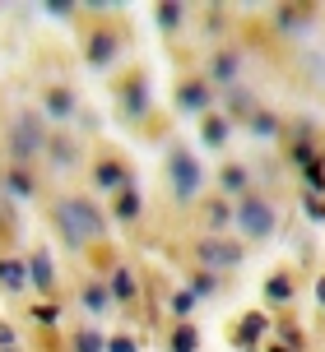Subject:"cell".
Wrapping results in <instances>:
<instances>
[{
  "label": "cell",
  "mask_w": 325,
  "mask_h": 352,
  "mask_svg": "<svg viewBox=\"0 0 325 352\" xmlns=\"http://www.w3.org/2000/svg\"><path fill=\"white\" fill-rule=\"evenodd\" d=\"M56 218H61V232H65V241L79 246V241H89L103 232V213L93 209L89 199H61L56 204Z\"/></svg>",
  "instance_id": "6da1fadb"
},
{
  "label": "cell",
  "mask_w": 325,
  "mask_h": 352,
  "mask_svg": "<svg viewBox=\"0 0 325 352\" xmlns=\"http://www.w3.org/2000/svg\"><path fill=\"white\" fill-rule=\"evenodd\" d=\"M237 228L247 232V236H270L274 232V209L265 199H255V195H242V204H237Z\"/></svg>",
  "instance_id": "7a4b0ae2"
},
{
  "label": "cell",
  "mask_w": 325,
  "mask_h": 352,
  "mask_svg": "<svg viewBox=\"0 0 325 352\" xmlns=\"http://www.w3.org/2000/svg\"><path fill=\"white\" fill-rule=\"evenodd\" d=\"M10 148H14V158L19 162H28V158H37L42 153V121L37 116H14V130H10Z\"/></svg>",
  "instance_id": "3957f363"
},
{
  "label": "cell",
  "mask_w": 325,
  "mask_h": 352,
  "mask_svg": "<svg viewBox=\"0 0 325 352\" xmlns=\"http://www.w3.org/2000/svg\"><path fill=\"white\" fill-rule=\"evenodd\" d=\"M167 172H172L177 199H196V195H200V181H205V172H200V162L191 158V153H172V158H167Z\"/></svg>",
  "instance_id": "277c9868"
},
{
  "label": "cell",
  "mask_w": 325,
  "mask_h": 352,
  "mask_svg": "<svg viewBox=\"0 0 325 352\" xmlns=\"http://www.w3.org/2000/svg\"><path fill=\"white\" fill-rule=\"evenodd\" d=\"M196 260L205 269H233V264H242V246L237 241H223V236H205L196 246Z\"/></svg>",
  "instance_id": "5b68a950"
},
{
  "label": "cell",
  "mask_w": 325,
  "mask_h": 352,
  "mask_svg": "<svg viewBox=\"0 0 325 352\" xmlns=\"http://www.w3.org/2000/svg\"><path fill=\"white\" fill-rule=\"evenodd\" d=\"M42 107H47L52 121H70V116H74V93H70V88H52Z\"/></svg>",
  "instance_id": "8992f818"
},
{
  "label": "cell",
  "mask_w": 325,
  "mask_h": 352,
  "mask_svg": "<svg viewBox=\"0 0 325 352\" xmlns=\"http://www.w3.org/2000/svg\"><path fill=\"white\" fill-rule=\"evenodd\" d=\"M23 283H28V269H23V264L19 260H0V287H5V292H19Z\"/></svg>",
  "instance_id": "52a82bcc"
},
{
  "label": "cell",
  "mask_w": 325,
  "mask_h": 352,
  "mask_svg": "<svg viewBox=\"0 0 325 352\" xmlns=\"http://www.w3.org/2000/svg\"><path fill=\"white\" fill-rule=\"evenodd\" d=\"M112 56H116V37H112V33H98L89 42V60H93V65H107Z\"/></svg>",
  "instance_id": "ba28073f"
},
{
  "label": "cell",
  "mask_w": 325,
  "mask_h": 352,
  "mask_svg": "<svg viewBox=\"0 0 325 352\" xmlns=\"http://www.w3.org/2000/svg\"><path fill=\"white\" fill-rule=\"evenodd\" d=\"M237 70H242L237 52H218V60H214V79H218V84H233V79H237Z\"/></svg>",
  "instance_id": "9c48e42d"
},
{
  "label": "cell",
  "mask_w": 325,
  "mask_h": 352,
  "mask_svg": "<svg viewBox=\"0 0 325 352\" xmlns=\"http://www.w3.org/2000/svg\"><path fill=\"white\" fill-rule=\"evenodd\" d=\"M181 107H186V111H205V107H209V88L205 84H186L181 88Z\"/></svg>",
  "instance_id": "30bf717a"
},
{
  "label": "cell",
  "mask_w": 325,
  "mask_h": 352,
  "mask_svg": "<svg viewBox=\"0 0 325 352\" xmlns=\"http://www.w3.org/2000/svg\"><path fill=\"white\" fill-rule=\"evenodd\" d=\"M28 274H33V283L42 287V292H52V287H56V274H52V260H47V255H37Z\"/></svg>",
  "instance_id": "8fae6325"
},
{
  "label": "cell",
  "mask_w": 325,
  "mask_h": 352,
  "mask_svg": "<svg viewBox=\"0 0 325 352\" xmlns=\"http://www.w3.org/2000/svg\"><path fill=\"white\" fill-rule=\"evenodd\" d=\"M112 297H116V301H130V297H135V278H130L126 269H116V274H112Z\"/></svg>",
  "instance_id": "7c38bea8"
},
{
  "label": "cell",
  "mask_w": 325,
  "mask_h": 352,
  "mask_svg": "<svg viewBox=\"0 0 325 352\" xmlns=\"http://www.w3.org/2000/svg\"><path fill=\"white\" fill-rule=\"evenodd\" d=\"M196 329H191V324H181V329H177V334H172V352H196L200 348V343H196Z\"/></svg>",
  "instance_id": "4fadbf2b"
},
{
  "label": "cell",
  "mask_w": 325,
  "mask_h": 352,
  "mask_svg": "<svg viewBox=\"0 0 325 352\" xmlns=\"http://www.w3.org/2000/svg\"><path fill=\"white\" fill-rule=\"evenodd\" d=\"M218 181H223V190H228V195L247 190V172H242V167H223V176H218Z\"/></svg>",
  "instance_id": "5bb4252c"
},
{
  "label": "cell",
  "mask_w": 325,
  "mask_h": 352,
  "mask_svg": "<svg viewBox=\"0 0 325 352\" xmlns=\"http://www.w3.org/2000/svg\"><path fill=\"white\" fill-rule=\"evenodd\" d=\"M135 213H140V195L121 190V195H116V218H135Z\"/></svg>",
  "instance_id": "9a60e30c"
},
{
  "label": "cell",
  "mask_w": 325,
  "mask_h": 352,
  "mask_svg": "<svg viewBox=\"0 0 325 352\" xmlns=\"http://www.w3.org/2000/svg\"><path fill=\"white\" fill-rule=\"evenodd\" d=\"M255 334H265V316H247L242 320V343H247V348L255 343Z\"/></svg>",
  "instance_id": "2e32d148"
},
{
  "label": "cell",
  "mask_w": 325,
  "mask_h": 352,
  "mask_svg": "<svg viewBox=\"0 0 325 352\" xmlns=\"http://www.w3.org/2000/svg\"><path fill=\"white\" fill-rule=\"evenodd\" d=\"M265 297H270V301H289L293 297V283L289 278H270V283H265Z\"/></svg>",
  "instance_id": "e0dca14e"
},
{
  "label": "cell",
  "mask_w": 325,
  "mask_h": 352,
  "mask_svg": "<svg viewBox=\"0 0 325 352\" xmlns=\"http://www.w3.org/2000/svg\"><path fill=\"white\" fill-rule=\"evenodd\" d=\"M98 186L116 190V186H121V167H116V162H103V167H98Z\"/></svg>",
  "instance_id": "ac0fdd59"
},
{
  "label": "cell",
  "mask_w": 325,
  "mask_h": 352,
  "mask_svg": "<svg viewBox=\"0 0 325 352\" xmlns=\"http://www.w3.org/2000/svg\"><path fill=\"white\" fill-rule=\"evenodd\" d=\"M107 306H112V297L103 287H89V292H84V311H107Z\"/></svg>",
  "instance_id": "d6986e66"
},
{
  "label": "cell",
  "mask_w": 325,
  "mask_h": 352,
  "mask_svg": "<svg viewBox=\"0 0 325 352\" xmlns=\"http://www.w3.org/2000/svg\"><path fill=\"white\" fill-rule=\"evenodd\" d=\"M5 186H10V195H33V181H28L23 172H10V176H5Z\"/></svg>",
  "instance_id": "ffe728a7"
},
{
  "label": "cell",
  "mask_w": 325,
  "mask_h": 352,
  "mask_svg": "<svg viewBox=\"0 0 325 352\" xmlns=\"http://www.w3.org/2000/svg\"><path fill=\"white\" fill-rule=\"evenodd\" d=\"M205 140H209V144L218 148V144L228 140V125H223V121H205Z\"/></svg>",
  "instance_id": "44dd1931"
},
{
  "label": "cell",
  "mask_w": 325,
  "mask_h": 352,
  "mask_svg": "<svg viewBox=\"0 0 325 352\" xmlns=\"http://www.w3.org/2000/svg\"><path fill=\"white\" fill-rule=\"evenodd\" d=\"M107 343H103V334H79V343H74V352H103Z\"/></svg>",
  "instance_id": "7402d4cb"
},
{
  "label": "cell",
  "mask_w": 325,
  "mask_h": 352,
  "mask_svg": "<svg viewBox=\"0 0 325 352\" xmlns=\"http://www.w3.org/2000/svg\"><path fill=\"white\" fill-rule=\"evenodd\" d=\"M172 311H177V316H191V311H196V292H177V297H172Z\"/></svg>",
  "instance_id": "603a6c76"
},
{
  "label": "cell",
  "mask_w": 325,
  "mask_h": 352,
  "mask_svg": "<svg viewBox=\"0 0 325 352\" xmlns=\"http://www.w3.org/2000/svg\"><path fill=\"white\" fill-rule=\"evenodd\" d=\"M177 19H181V10H177V5H162V10H158V23H162V28H172Z\"/></svg>",
  "instance_id": "cb8c5ba5"
},
{
  "label": "cell",
  "mask_w": 325,
  "mask_h": 352,
  "mask_svg": "<svg viewBox=\"0 0 325 352\" xmlns=\"http://www.w3.org/2000/svg\"><path fill=\"white\" fill-rule=\"evenodd\" d=\"M255 135H274V121H270V116H255Z\"/></svg>",
  "instance_id": "d4e9b609"
},
{
  "label": "cell",
  "mask_w": 325,
  "mask_h": 352,
  "mask_svg": "<svg viewBox=\"0 0 325 352\" xmlns=\"http://www.w3.org/2000/svg\"><path fill=\"white\" fill-rule=\"evenodd\" d=\"M107 352H135V343H130V338H112Z\"/></svg>",
  "instance_id": "484cf974"
},
{
  "label": "cell",
  "mask_w": 325,
  "mask_h": 352,
  "mask_svg": "<svg viewBox=\"0 0 325 352\" xmlns=\"http://www.w3.org/2000/svg\"><path fill=\"white\" fill-rule=\"evenodd\" d=\"M307 213H311V218H325V204H321V199H311V195H307Z\"/></svg>",
  "instance_id": "4316f807"
},
{
  "label": "cell",
  "mask_w": 325,
  "mask_h": 352,
  "mask_svg": "<svg viewBox=\"0 0 325 352\" xmlns=\"http://www.w3.org/2000/svg\"><path fill=\"white\" fill-rule=\"evenodd\" d=\"M316 297H321V301H325V278H321V283H316Z\"/></svg>",
  "instance_id": "83f0119b"
},
{
  "label": "cell",
  "mask_w": 325,
  "mask_h": 352,
  "mask_svg": "<svg viewBox=\"0 0 325 352\" xmlns=\"http://www.w3.org/2000/svg\"><path fill=\"white\" fill-rule=\"evenodd\" d=\"M270 352H284V348H270Z\"/></svg>",
  "instance_id": "f1b7e54d"
},
{
  "label": "cell",
  "mask_w": 325,
  "mask_h": 352,
  "mask_svg": "<svg viewBox=\"0 0 325 352\" xmlns=\"http://www.w3.org/2000/svg\"><path fill=\"white\" fill-rule=\"evenodd\" d=\"M0 352H5V348H0Z\"/></svg>",
  "instance_id": "f546056e"
}]
</instances>
